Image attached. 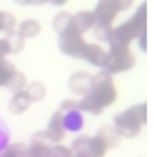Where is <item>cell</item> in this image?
I'll return each mask as SVG.
<instances>
[{
  "mask_svg": "<svg viewBox=\"0 0 154 157\" xmlns=\"http://www.w3.org/2000/svg\"><path fill=\"white\" fill-rule=\"evenodd\" d=\"M116 99L117 90L113 78L110 74L101 71L93 78L90 90L84 98L78 101V110L99 115L105 108L113 104Z\"/></svg>",
  "mask_w": 154,
  "mask_h": 157,
  "instance_id": "obj_1",
  "label": "cell"
},
{
  "mask_svg": "<svg viewBox=\"0 0 154 157\" xmlns=\"http://www.w3.org/2000/svg\"><path fill=\"white\" fill-rule=\"evenodd\" d=\"M146 21H147V5L142 2L137 9L136 13L120 24L117 28H112L110 38L107 42L110 44V48H125L129 47L130 42L138 38L143 32H146Z\"/></svg>",
  "mask_w": 154,
  "mask_h": 157,
  "instance_id": "obj_2",
  "label": "cell"
},
{
  "mask_svg": "<svg viewBox=\"0 0 154 157\" xmlns=\"http://www.w3.org/2000/svg\"><path fill=\"white\" fill-rule=\"evenodd\" d=\"M147 121V105H134L113 118L115 129L120 137L135 138L141 132V127Z\"/></svg>",
  "mask_w": 154,
  "mask_h": 157,
  "instance_id": "obj_3",
  "label": "cell"
},
{
  "mask_svg": "<svg viewBox=\"0 0 154 157\" xmlns=\"http://www.w3.org/2000/svg\"><path fill=\"white\" fill-rule=\"evenodd\" d=\"M135 63H136L135 56L131 53L129 47L110 48V51L106 53L101 68L104 69L105 73L112 75L133 69Z\"/></svg>",
  "mask_w": 154,
  "mask_h": 157,
  "instance_id": "obj_4",
  "label": "cell"
},
{
  "mask_svg": "<svg viewBox=\"0 0 154 157\" xmlns=\"http://www.w3.org/2000/svg\"><path fill=\"white\" fill-rule=\"evenodd\" d=\"M133 2L134 0H99L93 12L95 25L110 28L119 11L129 9Z\"/></svg>",
  "mask_w": 154,
  "mask_h": 157,
  "instance_id": "obj_5",
  "label": "cell"
},
{
  "mask_svg": "<svg viewBox=\"0 0 154 157\" xmlns=\"http://www.w3.org/2000/svg\"><path fill=\"white\" fill-rule=\"evenodd\" d=\"M86 45L87 44L84 42L82 35L77 33L71 25L68 30L59 34V39H58L59 50L66 56H70L72 58H82V53Z\"/></svg>",
  "mask_w": 154,
  "mask_h": 157,
  "instance_id": "obj_6",
  "label": "cell"
},
{
  "mask_svg": "<svg viewBox=\"0 0 154 157\" xmlns=\"http://www.w3.org/2000/svg\"><path fill=\"white\" fill-rule=\"evenodd\" d=\"M45 133L48 138V140L52 143H59L60 140L64 139L65 134H66V131H65V126H64L63 111L58 110L53 114V116L48 123L47 131Z\"/></svg>",
  "mask_w": 154,
  "mask_h": 157,
  "instance_id": "obj_7",
  "label": "cell"
},
{
  "mask_svg": "<svg viewBox=\"0 0 154 157\" xmlns=\"http://www.w3.org/2000/svg\"><path fill=\"white\" fill-rule=\"evenodd\" d=\"M50 140L45 132L36 133L30 146L27 147V157H50Z\"/></svg>",
  "mask_w": 154,
  "mask_h": 157,
  "instance_id": "obj_8",
  "label": "cell"
},
{
  "mask_svg": "<svg viewBox=\"0 0 154 157\" xmlns=\"http://www.w3.org/2000/svg\"><path fill=\"white\" fill-rule=\"evenodd\" d=\"M93 78L83 71L72 74L69 78V88L78 96H86L92 87Z\"/></svg>",
  "mask_w": 154,
  "mask_h": 157,
  "instance_id": "obj_9",
  "label": "cell"
},
{
  "mask_svg": "<svg viewBox=\"0 0 154 157\" xmlns=\"http://www.w3.org/2000/svg\"><path fill=\"white\" fill-rule=\"evenodd\" d=\"M95 25V18L90 11H79L71 17V27L81 35Z\"/></svg>",
  "mask_w": 154,
  "mask_h": 157,
  "instance_id": "obj_10",
  "label": "cell"
},
{
  "mask_svg": "<svg viewBox=\"0 0 154 157\" xmlns=\"http://www.w3.org/2000/svg\"><path fill=\"white\" fill-rule=\"evenodd\" d=\"M105 57H106V52L104 51V48L95 44H87L82 53V58L86 59L92 65L100 67V68L104 63Z\"/></svg>",
  "mask_w": 154,
  "mask_h": 157,
  "instance_id": "obj_11",
  "label": "cell"
},
{
  "mask_svg": "<svg viewBox=\"0 0 154 157\" xmlns=\"http://www.w3.org/2000/svg\"><path fill=\"white\" fill-rule=\"evenodd\" d=\"M30 103L31 101L28 97L27 92L25 91H20V92L15 93L13 98L11 99V101L9 104V110L11 113H13V114H22L29 108Z\"/></svg>",
  "mask_w": 154,
  "mask_h": 157,
  "instance_id": "obj_12",
  "label": "cell"
},
{
  "mask_svg": "<svg viewBox=\"0 0 154 157\" xmlns=\"http://www.w3.org/2000/svg\"><path fill=\"white\" fill-rule=\"evenodd\" d=\"M88 150L90 157H104L106 155L108 146L104 138L99 134L88 139Z\"/></svg>",
  "mask_w": 154,
  "mask_h": 157,
  "instance_id": "obj_13",
  "label": "cell"
},
{
  "mask_svg": "<svg viewBox=\"0 0 154 157\" xmlns=\"http://www.w3.org/2000/svg\"><path fill=\"white\" fill-rule=\"evenodd\" d=\"M41 32V25L38 21L35 20H25L20 23L18 33L25 39V38H34Z\"/></svg>",
  "mask_w": 154,
  "mask_h": 157,
  "instance_id": "obj_14",
  "label": "cell"
},
{
  "mask_svg": "<svg viewBox=\"0 0 154 157\" xmlns=\"http://www.w3.org/2000/svg\"><path fill=\"white\" fill-rule=\"evenodd\" d=\"M5 40L9 45L10 53H17L19 51H22L24 47V38L17 30H11V32L6 33Z\"/></svg>",
  "mask_w": 154,
  "mask_h": 157,
  "instance_id": "obj_15",
  "label": "cell"
},
{
  "mask_svg": "<svg viewBox=\"0 0 154 157\" xmlns=\"http://www.w3.org/2000/svg\"><path fill=\"white\" fill-rule=\"evenodd\" d=\"M16 71H17L16 67L11 62L1 59L0 60V87L7 86V83L10 82V80L12 78Z\"/></svg>",
  "mask_w": 154,
  "mask_h": 157,
  "instance_id": "obj_16",
  "label": "cell"
},
{
  "mask_svg": "<svg viewBox=\"0 0 154 157\" xmlns=\"http://www.w3.org/2000/svg\"><path fill=\"white\" fill-rule=\"evenodd\" d=\"M71 17H72V15H70L68 12H59L53 18V29L58 34L64 33L71 25Z\"/></svg>",
  "mask_w": 154,
  "mask_h": 157,
  "instance_id": "obj_17",
  "label": "cell"
},
{
  "mask_svg": "<svg viewBox=\"0 0 154 157\" xmlns=\"http://www.w3.org/2000/svg\"><path fill=\"white\" fill-rule=\"evenodd\" d=\"M97 134L104 138V140L106 141L108 149L115 147V146H117L119 144V134L117 133V131H116L115 128H112L111 126H104L99 131Z\"/></svg>",
  "mask_w": 154,
  "mask_h": 157,
  "instance_id": "obj_18",
  "label": "cell"
},
{
  "mask_svg": "<svg viewBox=\"0 0 154 157\" xmlns=\"http://www.w3.org/2000/svg\"><path fill=\"white\" fill-rule=\"evenodd\" d=\"M25 92L30 99V101H38L45 98L46 96V88L41 82H31L28 86Z\"/></svg>",
  "mask_w": 154,
  "mask_h": 157,
  "instance_id": "obj_19",
  "label": "cell"
},
{
  "mask_svg": "<svg viewBox=\"0 0 154 157\" xmlns=\"http://www.w3.org/2000/svg\"><path fill=\"white\" fill-rule=\"evenodd\" d=\"M17 24L16 17L6 11H0V32H11L15 29Z\"/></svg>",
  "mask_w": 154,
  "mask_h": 157,
  "instance_id": "obj_20",
  "label": "cell"
},
{
  "mask_svg": "<svg viewBox=\"0 0 154 157\" xmlns=\"http://www.w3.org/2000/svg\"><path fill=\"white\" fill-rule=\"evenodd\" d=\"M0 157H27V146L24 144H13L5 149Z\"/></svg>",
  "mask_w": 154,
  "mask_h": 157,
  "instance_id": "obj_21",
  "label": "cell"
},
{
  "mask_svg": "<svg viewBox=\"0 0 154 157\" xmlns=\"http://www.w3.org/2000/svg\"><path fill=\"white\" fill-rule=\"evenodd\" d=\"M25 83H27V78H25V75L22 74V73L16 71L15 75L10 80V82L7 83L6 87H9V90H11L12 92L17 93V92H20V91L24 88Z\"/></svg>",
  "mask_w": 154,
  "mask_h": 157,
  "instance_id": "obj_22",
  "label": "cell"
},
{
  "mask_svg": "<svg viewBox=\"0 0 154 157\" xmlns=\"http://www.w3.org/2000/svg\"><path fill=\"white\" fill-rule=\"evenodd\" d=\"M79 110H70L69 111V120L64 117V126L70 128L71 131H77L82 126V118L78 113Z\"/></svg>",
  "mask_w": 154,
  "mask_h": 157,
  "instance_id": "obj_23",
  "label": "cell"
},
{
  "mask_svg": "<svg viewBox=\"0 0 154 157\" xmlns=\"http://www.w3.org/2000/svg\"><path fill=\"white\" fill-rule=\"evenodd\" d=\"M50 157H72V151L66 146L54 145L50 149Z\"/></svg>",
  "mask_w": 154,
  "mask_h": 157,
  "instance_id": "obj_24",
  "label": "cell"
},
{
  "mask_svg": "<svg viewBox=\"0 0 154 157\" xmlns=\"http://www.w3.org/2000/svg\"><path fill=\"white\" fill-rule=\"evenodd\" d=\"M70 110H78V101L77 100L68 99L61 104L60 111H70Z\"/></svg>",
  "mask_w": 154,
  "mask_h": 157,
  "instance_id": "obj_25",
  "label": "cell"
},
{
  "mask_svg": "<svg viewBox=\"0 0 154 157\" xmlns=\"http://www.w3.org/2000/svg\"><path fill=\"white\" fill-rule=\"evenodd\" d=\"M10 53V48H9V45L6 42L5 39H0V60L1 59H5V57Z\"/></svg>",
  "mask_w": 154,
  "mask_h": 157,
  "instance_id": "obj_26",
  "label": "cell"
},
{
  "mask_svg": "<svg viewBox=\"0 0 154 157\" xmlns=\"http://www.w3.org/2000/svg\"><path fill=\"white\" fill-rule=\"evenodd\" d=\"M138 39H140L141 48H142V50H146V32H143V33L138 36Z\"/></svg>",
  "mask_w": 154,
  "mask_h": 157,
  "instance_id": "obj_27",
  "label": "cell"
},
{
  "mask_svg": "<svg viewBox=\"0 0 154 157\" xmlns=\"http://www.w3.org/2000/svg\"><path fill=\"white\" fill-rule=\"evenodd\" d=\"M68 0H47L48 4L51 5H54V6H61V5H65Z\"/></svg>",
  "mask_w": 154,
  "mask_h": 157,
  "instance_id": "obj_28",
  "label": "cell"
},
{
  "mask_svg": "<svg viewBox=\"0 0 154 157\" xmlns=\"http://www.w3.org/2000/svg\"><path fill=\"white\" fill-rule=\"evenodd\" d=\"M45 2H47V0H30V5H42V4H45Z\"/></svg>",
  "mask_w": 154,
  "mask_h": 157,
  "instance_id": "obj_29",
  "label": "cell"
},
{
  "mask_svg": "<svg viewBox=\"0 0 154 157\" xmlns=\"http://www.w3.org/2000/svg\"><path fill=\"white\" fill-rule=\"evenodd\" d=\"M15 1L20 5H30V0H15Z\"/></svg>",
  "mask_w": 154,
  "mask_h": 157,
  "instance_id": "obj_30",
  "label": "cell"
},
{
  "mask_svg": "<svg viewBox=\"0 0 154 157\" xmlns=\"http://www.w3.org/2000/svg\"><path fill=\"white\" fill-rule=\"evenodd\" d=\"M72 157H77V156H72Z\"/></svg>",
  "mask_w": 154,
  "mask_h": 157,
  "instance_id": "obj_31",
  "label": "cell"
}]
</instances>
